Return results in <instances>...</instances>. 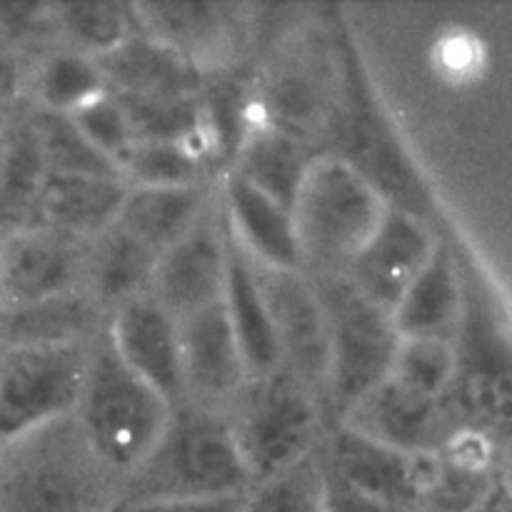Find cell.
I'll list each match as a JSON object with an SVG mask.
<instances>
[{"mask_svg":"<svg viewBox=\"0 0 512 512\" xmlns=\"http://www.w3.org/2000/svg\"><path fill=\"white\" fill-rule=\"evenodd\" d=\"M310 163L313 158L305 150L303 140L275 128L268 120H260L245 135L230 173L293 210V200Z\"/></svg>","mask_w":512,"mask_h":512,"instance_id":"cb8c5ba5","label":"cell"},{"mask_svg":"<svg viewBox=\"0 0 512 512\" xmlns=\"http://www.w3.org/2000/svg\"><path fill=\"white\" fill-rule=\"evenodd\" d=\"M3 350H5V348H3V345H0V358H3Z\"/></svg>","mask_w":512,"mask_h":512,"instance_id":"ab89813d","label":"cell"},{"mask_svg":"<svg viewBox=\"0 0 512 512\" xmlns=\"http://www.w3.org/2000/svg\"><path fill=\"white\" fill-rule=\"evenodd\" d=\"M173 418L168 400L130 373L105 328L90 340V360L75 423L95 458L128 478L158 445Z\"/></svg>","mask_w":512,"mask_h":512,"instance_id":"7a4b0ae2","label":"cell"},{"mask_svg":"<svg viewBox=\"0 0 512 512\" xmlns=\"http://www.w3.org/2000/svg\"><path fill=\"white\" fill-rule=\"evenodd\" d=\"M30 108L40 150H43L48 175H100V178H120L118 168L100 150L88 143L83 133L73 125L68 115L48 113ZM123 180V178H120Z\"/></svg>","mask_w":512,"mask_h":512,"instance_id":"f546056e","label":"cell"},{"mask_svg":"<svg viewBox=\"0 0 512 512\" xmlns=\"http://www.w3.org/2000/svg\"><path fill=\"white\" fill-rule=\"evenodd\" d=\"M48 168L28 103L15 108L5 125L3 173H0V235L33 228L40 190Z\"/></svg>","mask_w":512,"mask_h":512,"instance_id":"7402d4cb","label":"cell"},{"mask_svg":"<svg viewBox=\"0 0 512 512\" xmlns=\"http://www.w3.org/2000/svg\"><path fill=\"white\" fill-rule=\"evenodd\" d=\"M245 495L225 498H163L113 505L108 512H240Z\"/></svg>","mask_w":512,"mask_h":512,"instance_id":"836d02e7","label":"cell"},{"mask_svg":"<svg viewBox=\"0 0 512 512\" xmlns=\"http://www.w3.org/2000/svg\"><path fill=\"white\" fill-rule=\"evenodd\" d=\"M100 305L85 290L0 308L3 348L88 343L100 333Z\"/></svg>","mask_w":512,"mask_h":512,"instance_id":"d6986e66","label":"cell"},{"mask_svg":"<svg viewBox=\"0 0 512 512\" xmlns=\"http://www.w3.org/2000/svg\"><path fill=\"white\" fill-rule=\"evenodd\" d=\"M85 290V243L48 228L0 235V308Z\"/></svg>","mask_w":512,"mask_h":512,"instance_id":"30bf717a","label":"cell"},{"mask_svg":"<svg viewBox=\"0 0 512 512\" xmlns=\"http://www.w3.org/2000/svg\"><path fill=\"white\" fill-rule=\"evenodd\" d=\"M390 205L383 195L338 155H318L310 163L293 200L303 270L343 275Z\"/></svg>","mask_w":512,"mask_h":512,"instance_id":"277c9868","label":"cell"},{"mask_svg":"<svg viewBox=\"0 0 512 512\" xmlns=\"http://www.w3.org/2000/svg\"><path fill=\"white\" fill-rule=\"evenodd\" d=\"M455 375V355L448 340L400 338L388 378L428 398L445 393Z\"/></svg>","mask_w":512,"mask_h":512,"instance_id":"1f68e13d","label":"cell"},{"mask_svg":"<svg viewBox=\"0 0 512 512\" xmlns=\"http://www.w3.org/2000/svg\"><path fill=\"white\" fill-rule=\"evenodd\" d=\"M55 28L63 48L98 60L140 33L135 5L125 3H68L53 5Z\"/></svg>","mask_w":512,"mask_h":512,"instance_id":"83f0119b","label":"cell"},{"mask_svg":"<svg viewBox=\"0 0 512 512\" xmlns=\"http://www.w3.org/2000/svg\"><path fill=\"white\" fill-rule=\"evenodd\" d=\"M440 400L420 395L393 378L350 405L340 418L345 428L408 455H435L443 438Z\"/></svg>","mask_w":512,"mask_h":512,"instance_id":"9a60e30c","label":"cell"},{"mask_svg":"<svg viewBox=\"0 0 512 512\" xmlns=\"http://www.w3.org/2000/svg\"><path fill=\"white\" fill-rule=\"evenodd\" d=\"M28 80V60L0 35V108H20L25 103V95H28Z\"/></svg>","mask_w":512,"mask_h":512,"instance_id":"e575fe53","label":"cell"},{"mask_svg":"<svg viewBox=\"0 0 512 512\" xmlns=\"http://www.w3.org/2000/svg\"><path fill=\"white\" fill-rule=\"evenodd\" d=\"M90 360L88 343L5 348L0 358V448L73 418Z\"/></svg>","mask_w":512,"mask_h":512,"instance_id":"52a82bcc","label":"cell"},{"mask_svg":"<svg viewBox=\"0 0 512 512\" xmlns=\"http://www.w3.org/2000/svg\"><path fill=\"white\" fill-rule=\"evenodd\" d=\"M135 13L145 35L165 43L198 68L228 43V18L220 5L150 3L135 5Z\"/></svg>","mask_w":512,"mask_h":512,"instance_id":"d4e9b609","label":"cell"},{"mask_svg":"<svg viewBox=\"0 0 512 512\" xmlns=\"http://www.w3.org/2000/svg\"><path fill=\"white\" fill-rule=\"evenodd\" d=\"M3 150H5V128L0 130V173H3Z\"/></svg>","mask_w":512,"mask_h":512,"instance_id":"74e56055","label":"cell"},{"mask_svg":"<svg viewBox=\"0 0 512 512\" xmlns=\"http://www.w3.org/2000/svg\"><path fill=\"white\" fill-rule=\"evenodd\" d=\"M325 512H413L398 508V505L380 503V500L368 498L348 485L338 483L325 473Z\"/></svg>","mask_w":512,"mask_h":512,"instance_id":"d590c367","label":"cell"},{"mask_svg":"<svg viewBox=\"0 0 512 512\" xmlns=\"http://www.w3.org/2000/svg\"><path fill=\"white\" fill-rule=\"evenodd\" d=\"M128 195L120 178L100 175H48L38 200L35 225L88 243L115 223Z\"/></svg>","mask_w":512,"mask_h":512,"instance_id":"ac0fdd59","label":"cell"},{"mask_svg":"<svg viewBox=\"0 0 512 512\" xmlns=\"http://www.w3.org/2000/svg\"><path fill=\"white\" fill-rule=\"evenodd\" d=\"M228 278V233L205 213L188 235L155 263L148 295L175 320H183L223 298Z\"/></svg>","mask_w":512,"mask_h":512,"instance_id":"5bb4252c","label":"cell"},{"mask_svg":"<svg viewBox=\"0 0 512 512\" xmlns=\"http://www.w3.org/2000/svg\"><path fill=\"white\" fill-rule=\"evenodd\" d=\"M68 118L88 138V143L95 150H100L115 168H118L120 160L135 145L128 115H125L123 105H120V100L110 90H105L98 98L85 103L83 108L70 113Z\"/></svg>","mask_w":512,"mask_h":512,"instance_id":"d6a6232c","label":"cell"},{"mask_svg":"<svg viewBox=\"0 0 512 512\" xmlns=\"http://www.w3.org/2000/svg\"><path fill=\"white\" fill-rule=\"evenodd\" d=\"M310 280L328 318V400L343 415L388 380L400 335L390 313L365 300L345 275H318Z\"/></svg>","mask_w":512,"mask_h":512,"instance_id":"8992f818","label":"cell"},{"mask_svg":"<svg viewBox=\"0 0 512 512\" xmlns=\"http://www.w3.org/2000/svg\"><path fill=\"white\" fill-rule=\"evenodd\" d=\"M110 475L78 423L58 420L0 448V512H105Z\"/></svg>","mask_w":512,"mask_h":512,"instance_id":"3957f363","label":"cell"},{"mask_svg":"<svg viewBox=\"0 0 512 512\" xmlns=\"http://www.w3.org/2000/svg\"><path fill=\"white\" fill-rule=\"evenodd\" d=\"M223 308L228 313L230 328H233L235 338H238L240 353H243L245 365H248L250 378H263V375H270L283 368L268 305H265V298L258 285V275H255V265L233 243L230 235Z\"/></svg>","mask_w":512,"mask_h":512,"instance_id":"44dd1931","label":"cell"},{"mask_svg":"<svg viewBox=\"0 0 512 512\" xmlns=\"http://www.w3.org/2000/svg\"><path fill=\"white\" fill-rule=\"evenodd\" d=\"M10 113H13V110H5V108H0V130H3V128H5V123H8Z\"/></svg>","mask_w":512,"mask_h":512,"instance_id":"f35d334b","label":"cell"},{"mask_svg":"<svg viewBox=\"0 0 512 512\" xmlns=\"http://www.w3.org/2000/svg\"><path fill=\"white\" fill-rule=\"evenodd\" d=\"M158 260L153 250L110 225L85 245V293L100 310H115L148 293Z\"/></svg>","mask_w":512,"mask_h":512,"instance_id":"603a6c76","label":"cell"},{"mask_svg":"<svg viewBox=\"0 0 512 512\" xmlns=\"http://www.w3.org/2000/svg\"><path fill=\"white\" fill-rule=\"evenodd\" d=\"M223 223L233 243L260 268L303 270L293 210L228 173L220 188ZM305 273V270H303Z\"/></svg>","mask_w":512,"mask_h":512,"instance_id":"2e32d148","label":"cell"},{"mask_svg":"<svg viewBox=\"0 0 512 512\" xmlns=\"http://www.w3.org/2000/svg\"><path fill=\"white\" fill-rule=\"evenodd\" d=\"M105 90L108 85L93 58L58 45L30 68L25 103L48 113L70 115Z\"/></svg>","mask_w":512,"mask_h":512,"instance_id":"4316f807","label":"cell"},{"mask_svg":"<svg viewBox=\"0 0 512 512\" xmlns=\"http://www.w3.org/2000/svg\"><path fill=\"white\" fill-rule=\"evenodd\" d=\"M240 512H325L323 460L310 455L290 470L255 483L245 493Z\"/></svg>","mask_w":512,"mask_h":512,"instance_id":"4dcf8cb0","label":"cell"},{"mask_svg":"<svg viewBox=\"0 0 512 512\" xmlns=\"http://www.w3.org/2000/svg\"><path fill=\"white\" fill-rule=\"evenodd\" d=\"M253 488L228 418L180 405L163 438L128 475L113 505L163 498H225Z\"/></svg>","mask_w":512,"mask_h":512,"instance_id":"6da1fadb","label":"cell"},{"mask_svg":"<svg viewBox=\"0 0 512 512\" xmlns=\"http://www.w3.org/2000/svg\"><path fill=\"white\" fill-rule=\"evenodd\" d=\"M435 248L438 245L433 235L418 215L388 208L375 233L350 260L343 275L365 300L393 315L395 305L428 265Z\"/></svg>","mask_w":512,"mask_h":512,"instance_id":"7c38bea8","label":"cell"},{"mask_svg":"<svg viewBox=\"0 0 512 512\" xmlns=\"http://www.w3.org/2000/svg\"><path fill=\"white\" fill-rule=\"evenodd\" d=\"M255 275L268 305L280 365L315 398H328V318L313 280L303 270H273L260 265H255Z\"/></svg>","mask_w":512,"mask_h":512,"instance_id":"ba28073f","label":"cell"},{"mask_svg":"<svg viewBox=\"0 0 512 512\" xmlns=\"http://www.w3.org/2000/svg\"><path fill=\"white\" fill-rule=\"evenodd\" d=\"M115 355L170 408L185 405L178 320L148 293L118 305L105 325Z\"/></svg>","mask_w":512,"mask_h":512,"instance_id":"4fadbf2b","label":"cell"},{"mask_svg":"<svg viewBox=\"0 0 512 512\" xmlns=\"http://www.w3.org/2000/svg\"><path fill=\"white\" fill-rule=\"evenodd\" d=\"M208 210L210 200L205 185L128 188L113 225L160 258L183 235H188Z\"/></svg>","mask_w":512,"mask_h":512,"instance_id":"ffe728a7","label":"cell"},{"mask_svg":"<svg viewBox=\"0 0 512 512\" xmlns=\"http://www.w3.org/2000/svg\"><path fill=\"white\" fill-rule=\"evenodd\" d=\"M458 313V283L453 265L440 248L430 255L428 265L410 283L393 310V325L400 338H440L453 325Z\"/></svg>","mask_w":512,"mask_h":512,"instance_id":"484cf974","label":"cell"},{"mask_svg":"<svg viewBox=\"0 0 512 512\" xmlns=\"http://www.w3.org/2000/svg\"><path fill=\"white\" fill-rule=\"evenodd\" d=\"M438 455H408L338 425L328 440L323 468L338 483L380 500L413 510L435 470Z\"/></svg>","mask_w":512,"mask_h":512,"instance_id":"8fae6325","label":"cell"},{"mask_svg":"<svg viewBox=\"0 0 512 512\" xmlns=\"http://www.w3.org/2000/svg\"><path fill=\"white\" fill-rule=\"evenodd\" d=\"M178 335L185 405L223 415L250 380L223 298L178 320Z\"/></svg>","mask_w":512,"mask_h":512,"instance_id":"9c48e42d","label":"cell"},{"mask_svg":"<svg viewBox=\"0 0 512 512\" xmlns=\"http://www.w3.org/2000/svg\"><path fill=\"white\" fill-rule=\"evenodd\" d=\"M320 400L288 370L250 378L230 405L228 425L253 485L315 455Z\"/></svg>","mask_w":512,"mask_h":512,"instance_id":"5b68a950","label":"cell"},{"mask_svg":"<svg viewBox=\"0 0 512 512\" xmlns=\"http://www.w3.org/2000/svg\"><path fill=\"white\" fill-rule=\"evenodd\" d=\"M470 512H510V508L503 503V500L485 498V500H480V503L475 505V508Z\"/></svg>","mask_w":512,"mask_h":512,"instance_id":"8d00e7d4","label":"cell"},{"mask_svg":"<svg viewBox=\"0 0 512 512\" xmlns=\"http://www.w3.org/2000/svg\"><path fill=\"white\" fill-rule=\"evenodd\" d=\"M110 93L128 98H198L200 68L143 30L95 60Z\"/></svg>","mask_w":512,"mask_h":512,"instance_id":"e0dca14e","label":"cell"},{"mask_svg":"<svg viewBox=\"0 0 512 512\" xmlns=\"http://www.w3.org/2000/svg\"><path fill=\"white\" fill-rule=\"evenodd\" d=\"M198 138V135H195ZM193 140V138H190ZM190 140L183 143H135L118 165V173L128 188H183L203 185L208 155Z\"/></svg>","mask_w":512,"mask_h":512,"instance_id":"f1b7e54d","label":"cell"}]
</instances>
